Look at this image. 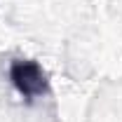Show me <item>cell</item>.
I'll list each match as a JSON object with an SVG mask.
<instances>
[{"instance_id":"1","label":"cell","mask_w":122,"mask_h":122,"mask_svg":"<svg viewBox=\"0 0 122 122\" xmlns=\"http://www.w3.org/2000/svg\"><path fill=\"white\" fill-rule=\"evenodd\" d=\"M10 80L16 87V92L24 96V99H38L49 92V82H47V75L42 71V66L38 61L30 59H14L12 66H10Z\"/></svg>"}]
</instances>
